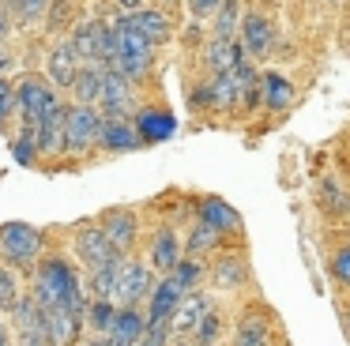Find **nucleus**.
<instances>
[{
	"mask_svg": "<svg viewBox=\"0 0 350 346\" xmlns=\"http://www.w3.org/2000/svg\"><path fill=\"white\" fill-rule=\"evenodd\" d=\"M34 305L38 308H64L76 320H83V312H87L83 286H79L76 267L64 256L38 260V271H34Z\"/></svg>",
	"mask_w": 350,
	"mask_h": 346,
	"instance_id": "nucleus-1",
	"label": "nucleus"
},
{
	"mask_svg": "<svg viewBox=\"0 0 350 346\" xmlns=\"http://www.w3.org/2000/svg\"><path fill=\"white\" fill-rule=\"evenodd\" d=\"M109 30H113V60H109L106 72H117L121 79H129V83H136V79H144V75H151L154 49L136 34V30H129L124 15H121V19H117Z\"/></svg>",
	"mask_w": 350,
	"mask_h": 346,
	"instance_id": "nucleus-2",
	"label": "nucleus"
},
{
	"mask_svg": "<svg viewBox=\"0 0 350 346\" xmlns=\"http://www.w3.org/2000/svg\"><path fill=\"white\" fill-rule=\"evenodd\" d=\"M42 245H46V237L34 226L27 222L0 226V260H4V267H34L42 256Z\"/></svg>",
	"mask_w": 350,
	"mask_h": 346,
	"instance_id": "nucleus-3",
	"label": "nucleus"
},
{
	"mask_svg": "<svg viewBox=\"0 0 350 346\" xmlns=\"http://www.w3.org/2000/svg\"><path fill=\"white\" fill-rule=\"evenodd\" d=\"M102 120L106 117L94 105H72V109H64V155H83V150L98 147Z\"/></svg>",
	"mask_w": 350,
	"mask_h": 346,
	"instance_id": "nucleus-4",
	"label": "nucleus"
},
{
	"mask_svg": "<svg viewBox=\"0 0 350 346\" xmlns=\"http://www.w3.org/2000/svg\"><path fill=\"white\" fill-rule=\"evenodd\" d=\"M151 286H154V275H151L147 263L124 260L121 271H117V278H113V290H109V305L113 308H136L139 301L151 293Z\"/></svg>",
	"mask_w": 350,
	"mask_h": 346,
	"instance_id": "nucleus-5",
	"label": "nucleus"
},
{
	"mask_svg": "<svg viewBox=\"0 0 350 346\" xmlns=\"http://www.w3.org/2000/svg\"><path fill=\"white\" fill-rule=\"evenodd\" d=\"M68 45L79 60H87V64L109 68V60H113V30H109L106 19H87L83 27L72 34Z\"/></svg>",
	"mask_w": 350,
	"mask_h": 346,
	"instance_id": "nucleus-6",
	"label": "nucleus"
},
{
	"mask_svg": "<svg viewBox=\"0 0 350 346\" xmlns=\"http://www.w3.org/2000/svg\"><path fill=\"white\" fill-rule=\"evenodd\" d=\"M57 102V90L49 87V79H42V75H27L23 83L16 87V109L23 113V128L27 132H34L38 128V120L46 117Z\"/></svg>",
	"mask_w": 350,
	"mask_h": 346,
	"instance_id": "nucleus-7",
	"label": "nucleus"
},
{
	"mask_svg": "<svg viewBox=\"0 0 350 346\" xmlns=\"http://www.w3.org/2000/svg\"><path fill=\"white\" fill-rule=\"evenodd\" d=\"M136 109V94L132 83L121 79L117 72H102V90H98V113L106 120H129V113Z\"/></svg>",
	"mask_w": 350,
	"mask_h": 346,
	"instance_id": "nucleus-8",
	"label": "nucleus"
},
{
	"mask_svg": "<svg viewBox=\"0 0 350 346\" xmlns=\"http://www.w3.org/2000/svg\"><path fill=\"white\" fill-rule=\"evenodd\" d=\"M132 132H136L139 147H154V143H166L177 132V117L170 109H139L132 120Z\"/></svg>",
	"mask_w": 350,
	"mask_h": 346,
	"instance_id": "nucleus-9",
	"label": "nucleus"
},
{
	"mask_svg": "<svg viewBox=\"0 0 350 346\" xmlns=\"http://www.w3.org/2000/svg\"><path fill=\"white\" fill-rule=\"evenodd\" d=\"M76 256L83 260L87 271H94V267H102L109 256H121V252H113L109 241H106V233H102V226L91 222V226H79L76 230Z\"/></svg>",
	"mask_w": 350,
	"mask_h": 346,
	"instance_id": "nucleus-10",
	"label": "nucleus"
},
{
	"mask_svg": "<svg viewBox=\"0 0 350 346\" xmlns=\"http://www.w3.org/2000/svg\"><path fill=\"white\" fill-rule=\"evenodd\" d=\"M16 335H19V346H49L46 338V323H42V308L34 305V297H19L16 308Z\"/></svg>",
	"mask_w": 350,
	"mask_h": 346,
	"instance_id": "nucleus-11",
	"label": "nucleus"
},
{
	"mask_svg": "<svg viewBox=\"0 0 350 346\" xmlns=\"http://www.w3.org/2000/svg\"><path fill=\"white\" fill-rule=\"evenodd\" d=\"M102 233H106L109 248L121 256L132 252V245H136V215H132L129 207H113L106 211V222H102Z\"/></svg>",
	"mask_w": 350,
	"mask_h": 346,
	"instance_id": "nucleus-12",
	"label": "nucleus"
},
{
	"mask_svg": "<svg viewBox=\"0 0 350 346\" xmlns=\"http://www.w3.org/2000/svg\"><path fill=\"white\" fill-rule=\"evenodd\" d=\"M196 215H200V226L215 230L219 237H222V233L241 230V215H237L226 200H219V196H204V200L196 203Z\"/></svg>",
	"mask_w": 350,
	"mask_h": 346,
	"instance_id": "nucleus-13",
	"label": "nucleus"
},
{
	"mask_svg": "<svg viewBox=\"0 0 350 346\" xmlns=\"http://www.w3.org/2000/svg\"><path fill=\"white\" fill-rule=\"evenodd\" d=\"M181 297H185V290L177 286V278L166 275L159 286H151V293H147V316H144V320L147 323H166Z\"/></svg>",
	"mask_w": 350,
	"mask_h": 346,
	"instance_id": "nucleus-14",
	"label": "nucleus"
},
{
	"mask_svg": "<svg viewBox=\"0 0 350 346\" xmlns=\"http://www.w3.org/2000/svg\"><path fill=\"white\" fill-rule=\"evenodd\" d=\"M124 23H129V30H136V34L144 38L151 49L170 38V15L159 12V8H139V12L124 15Z\"/></svg>",
	"mask_w": 350,
	"mask_h": 346,
	"instance_id": "nucleus-15",
	"label": "nucleus"
},
{
	"mask_svg": "<svg viewBox=\"0 0 350 346\" xmlns=\"http://www.w3.org/2000/svg\"><path fill=\"white\" fill-rule=\"evenodd\" d=\"M275 45V27L267 15L260 12H245L241 15V49L252 53V57H260V53H267Z\"/></svg>",
	"mask_w": 350,
	"mask_h": 346,
	"instance_id": "nucleus-16",
	"label": "nucleus"
},
{
	"mask_svg": "<svg viewBox=\"0 0 350 346\" xmlns=\"http://www.w3.org/2000/svg\"><path fill=\"white\" fill-rule=\"evenodd\" d=\"M207 312H211V305H207L204 293H185V297L177 301V308L170 312L166 328L174 331V335H192V328H196Z\"/></svg>",
	"mask_w": 350,
	"mask_h": 346,
	"instance_id": "nucleus-17",
	"label": "nucleus"
},
{
	"mask_svg": "<svg viewBox=\"0 0 350 346\" xmlns=\"http://www.w3.org/2000/svg\"><path fill=\"white\" fill-rule=\"evenodd\" d=\"M144 331H147L144 312H136V308H117L113 323H109V331H106V343L109 346H136Z\"/></svg>",
	"mask_w": 350,
	"mask_h": 346,
	"instance_id": "nucleus-18",
	"label": "nucleus"
},
{
	"mask_svg": "<svg viewBox=\"0 0 350 346\" xmlns=\"http://www.w3.org/2000/svg\"><path fill=\"white\" fill-rule=\"evenodd\" d=\"M34 143L38 155H61L64 150V105H53L34 128Z\"/></svg>",
	"mask_w": 350,
	"mask_h": 346,
	"instance_id": "nucleus-19",
	"label": "nucleus"
},
{
	"mask_svg": "<svg viewBox=\"0 0 350 346\" xmlns=\"http://www.w3.org/2000/svg\"><path fill=\"white\" fill-rule=\"evenodd\" d=\"M177 260H181V241H177V233L170 230V226L154 230V237H151V267L174 271Z\"/></svg>",
	"mask_w": 350,
	"mask_h": 346,
	"instance_id": "nucleus-20",
	"label": "nucleus"
},
{
	"mask_svg": "<svg viewBox=\"0 0 350 346\" xmlns=\"http://www.w3.org/2000/svg\"><path fill=\"white\" fill-rule=\"evenodd\" d=\"M76 72H79V57L72 53L68 42H61L49 53V87H72Z\"/></svg>",
	"mask_w": 350,
	"mask_h": 346,
	"instance_id": "nucleus-21",
	"label": "nucleus"
},
{
	"mask_svg": "<svg viewBox=\"0 0 350 346\" xmlns=\"http://www.w3.org/2000/svg\"><path fill=\"white\" fill-rule=\"evenodd\" d=\"M260 102L267 105V109H286L290 102H294V87H290V79L286 75H279V72H267L264 79H260Z\"/></svg>",
	"mask_w": 350,
	"mask_h": 346,
	"instance_id": "nucleus-22",
	"label": "nucleus"
},
{
	"mask_svg": "<svg viewBox=\"0 0 350 346\" xmlns=\"http://www.w3.org/2000/svg\"><path fill=\"white\" fill-rule=\"evenodd\" d=\"M102 64H79L76 79H72V94H76V105H94L102 90Z\"/></svg>",
	"mask_w": 350,
	"mask_h": 346,
	"instance_id": "nucleus-23",
	"label": "nucleus"
},
{
	"mask_svg": "<svg viewBox=\"0 0 350 346\" xmlns=\"http://www.w3.org/2000/svg\"><path fill=\"white\" fill-rule=\"evenodd\" d=\"M98 147H106V150H132V147H139L136 132H132V120H102Z\"/></svg>",
	"mask_w": 350,
	"mask_h": 346,
	"instance_id": "nucleus-24",
	"label": "nucleus"
},
{
	"mask_svg": "<svg viewBox=\"0 0 350 346\" xmlns=\"http://www.w3.org/2000/svg\"><path fill=\"white\" fill-rule=\"evenodd\" d=\"M241 23V0H222L215 8V42H234V30Z\"/></svg>",
	"mask_w": 350,
	"mask_h": 346,
	"instance_id": "nucleus-25",
	"label": "nucleus"
},
{
	"mask_svg": "<svg viewBox=\"0 0 350 346\" xmlns=\"http://www.w3.org/2000/svg\"><path fill=\"white\" fill-rule=\"evenodd\" d=\"M234 346H271V328H267L264 316H245L237 323Z\"/></svg>",
	"mask_w": 350,
	"mask_h": 346,
	"instance_id": "nucleus-26",
	"label": "nucleus"
},
{
	"mask_svg": "<svg viewBox=\"0 0 350 346\" xmlns=\"http://www.w3.org/2000/svg\"><path fill=\"white\" fill-rule=\"evenodd\" d=\"M245 278H249V267H245L241 256H219V263H215V282H219L222 290H234Z\"/></svg>",
	"mask_w": 350,
	"mask_h": 346,
	"instance_id": "nucleus-27",
	"label": "nucleus"
},
{
	"mask_svg": "<svg viewBox=\"0 0 350 346\" xmlns=\"http://www.w3.org/2000/svg\"><path fill=\"white\" fill-rule=\"evenodd\" d=\"M129 260V256H109L102 267H94L91 271V290H94V297L98 301H109V290H113V278H117V271H121V263Z\"/></svg>",
	"mask_w": 350,
	"mask_h": 346,
	"instance_id": "nucleus-28",
	"label": "nucleus"
},
{
	"mask_svg": "<svg viewBox=\"0 0 350 346\" xmlns=\"http://www.w3.org/2000/svg\"><path fill=\"white\" fill-rule=\"evenodd\" d=\"M320 203H324L327 215H350V192L339 188L335 181H324V185H320Z\"/></svg>",
	"mask_w": 350,
	"mask_h": 346,
	"instance_id": "nucleus-29",
	"label": "nucleus"
},
{
	"mask_svg": "<svg viewBox=\"0 0 350 346\" xmlns=\"http://www.w3.org/2000/svg\"><path fill=\"white\" fill-rule=\"evenodd\" d=\"M230 60H234V42H215L211 38V45H207V53H204V64L211 68L215 75H226Z\"/></svg>",
	"mask_w": 350,
	"mask_h": 346,
	"instance_id": "nucleus-30",
	"label": "nucleus"
},
{
	"mask_svg": "<svg viewBox=\"0 0 350 346\" xmlns=\"http://www.w3.org/2000/svg\"><path fill=\"white\" fill-rule=\"evenodd\" d=\"M215 245H222V237L215 230H207V226H196V230L189 233V241H185V252H189V260H196V256L211 252Z\"/></svg>",
	"mask_w": 350,
	"mask_h": 346,
	"instance_id": "nucleus-31",
	"label": "nucleus"
},
{
	"mask_svg": "<svg viewBox=\"0 0 350 346\" xmlns=\"http://www.w3.org/2000/svg\"><path fill=\"white\" fill-rule=\"evenodd\" d=\"M219 335H222V316L211 308V312L192 328V338H196V346H215V343H219Z\"/></svg>",
	"mask_w": 350,
	"mask_h": 346,
	"instance_id": "nucleus-32",
	"label": "nucleus"
},
{
	"mask_svg": "<svg viewBox=\"0 0 350 346\" xmlns=\"http://www.w3.org/2000/svg\"><path fill=\"white\" fill-rule=\"evenodd\" d=\"M113 312H117V308L109 305V301H98V297H94L91 305H87V312H83V316H87V323L94 328V335H106L109 323H113Z\"/></svg>",
	"mask_w": 350,
	"mask_h": 346,
	"instance_id": "nucleus-33",
	"label": "nucleus"
},
{
	"mask_svg": "<svg viewBox=\"0 0 350 346\" xmlns=\"http://www.w3.org/2000/svg\"><path fill=\"white\" fill-rule=\"evenodd\" d=\"M16 301H19V278H16V271H12V267L0 263V312H12Z\"/></svg>",
	"mask_w": 350,
	"mask_h": 346,
	"instance_id": "nucleus-34",
	"label": "nucleus"
},
{
	"mask_svg": "<svg viewBox=\"0 0 350 346\" xmlns=\"http://www.w3.org/2000/svg\"><path fill=\"white\" fill-rule=\"evenodd\" d=\"M4 4H8V12L23 23H34L38 15L49 12V0H4Z\"/></svg>",
	"mask_w": 350,
	"mask_h": 346,
	"instance_id": "nucleus-35",
	"label": "nucleus"
},
{
	"mask_svg": "<svg viewBox=\"0 0 350 346\" xmlns=\"http://www.w3.org/2000/svg\"><path fill=\"white\" fill-rule=\"evenodd\" d=\"M170 275L177 278V286H181L185 293L192 290V286L200 282V275H204V271H200V260H189V256H185V260H177V267L170 271Z\"/></svg>",
	"mask_w": 350,
	"mask_h": 346,
	"instance_id": "nucleus-36",
	"label": "nucleus"
},
{
	"mask_svg": "<svg viewBox=\"0 0 350 346\" xmlns=\"http://www.w3.org/2000/svg\"><path fill=\"white\" fill-rule=\"evenodd\" d=\"M12 155H16L19 165H34V155H38L34 132H27V128H23V135H16V139H12Z\"/></svg>",
	"mask_w": 350,
	"mask_h": 346,
	"instance_id": "nucleus-37",
	"label": "nucleus"
},
{
	"mask_svg": "<svg viewBox=\"0 0 350 346\" xmlns=\"http://www.w3.org/2000/svg\"><path fill=\"white\" fill-rule=\"evenodd\" d=\"M72 15H76V0H49V30L53 34H61Z\"/></svg>",
	"mask_w": 350,
	"mask_h": 346,
	"instance_id": "nucleus-38",
	"label": "nucleus"
},
{
	"mask_svg": "<svg viewBox=\"0 0 350 346\" xmlns=\"http://www.w3.org/2000/svg\"><path fill=\"white\" fill-rule=\"evenodd\" d=\"M327 271H332V278H335L339 286H350V245H347V248H339V252L332 256Z\"/></svg>",
	"mask_w": 350,
	"mask_h": 346,
	"instance_id": "nucleus-39",
	"label": "nucleus"
},
{
	"mask_svg": "<svg viewBox=\"0 0 350 346\" xmlns=\"http://www.w3.org/2000/svg\"><path fill=\"white\" fill-rule=\"evenodd\" d=\"M166 338H170V328H166V323H147V331L139 335L136 346H166Z\"/></svg>",
	"mask_w": 350,
	"mask_h": 346,
	"instance_id": "nucleus-40",
	"label": "nucleus"
},
{
	"mask_svg": "<svg viewBox=\"0 0 350 346\" xmlns=\"http://www.w3.org/2000/svg\"><path fill=\"white\" fill-rule=\"evenodd\" d=\"M12 109H16V87H8L4 94H0V128H4V120L12 117Z\"/></svg>",
	"mask_w": 350,
	"mask_h": 346,
	"instance_id": "nucleus-41",
	"label": "nucleus"
},
{
	"mask_svg": "<svg viewBox=\"0 0 350 346\" xmlns=\"http://www.w3.org/2000/svg\"><path fill=\"white\" fill-rule=\"evenodd\" d=\"M192 105H200V109H215L211 83H207V87H196V90H192Z\"/></svg>",
	"mask_w": 350,
	"mask_h": 346,
	"instance_id": "nucleus-42",
	"label": "nucleus"
},
{
	"mask_svg": "<svg viewBox=\"0 0 350 346\" xmlns=\"http://www.w3.org/2000/svg\"><path fill=\"white\" fill-rule=\"evenodd\" d=\"M222 0H189V8H192V15L196 19H204V15H215V8H219Z\"/></svg>",
	"mask_w": 350,
	"mask_h": 346,
	"instance_id": "nucleus-43",
	"label": "nucleus"
},
{
	"mask_svg": "<svg viewBox=\"0 0 350 346\" xmlns=\"http://www.w3.org/2000/svg\"><path fill=\"white\" fill-rule=\"evenodd\" d=\"M139 4H144V0H117V8H121L124 15H132V12H139Z\"/></svg>",
	"mask_w": 350,
	"mask_h": 346,
	"instance_id": "nucleus-44",
	"label": "nucleus"
},
{
	"mask_svg": "<svg viewBox=\"0 0 350 346\" xmlns=\"http://www.w3.org/2000/svg\"><path fill=\"white\" fill-rule=\"evenodd\" d=\"M0 346H8V331H4V320H0Z\"/></svg>",
	"mask_w": 350,
	"mask_h": 346,
	"instance_id": "nucleus-45",
	"label": "nucleus"
},
{
	"mask_svg": "<svg viewBox=\"0 0 350 346\" xmlns=\"http://www.w3.org/2000/svg\"><path fill=\"white\" fill-rule=\"evenodd\" d=\"M4 30H8V15L0 12V38H4Z\"/></svg>",
	"mask_w": 350,
	"mask_h": 346,
	"instance_id": "nucleus-46",
	"label": "nucleus"
},
{
	"mask_svg": "<svg viewBox=\"0 0 350 346\" xmlns=\"http://www.w3.org/2000/svg\"><path fill=\"white\" fill-rule=\"evenodd\" d=\"M91 346H109V343H106V335H94V338H91Z\"/></svg>",
	"mask_w": 350,
	"mask_h": 346,
	"instance_id": "nucleus-47",
	"label": "nucleus"
},
{
	"mask_svg": "<svg viewBox=\"0 0 350 346\" xmlns=\"http://www.w3.org/2000/svg\"><path fill=\"white\" fill-rule=\"evenodd\" d=\"M8 87H12V83L4 79V75H0V94H4V90H8Z\"/></svg>",
	"mask_w": 350,
	"mask_h": 346,
	"instance_id": "nucleus-48",
	"label": "nucleus"
},
{
	"mask_svg": "<svg viewBox=\"0 0 350 346\" xmlns=\"http://www.w3.org/2000/svg\"><path fill=\"white\" fill-rule=\"evenodd\" d=\"M4 64H8V53H4V49H0V68H4Z\"/></svg>",
	"mask_w": 350,
	"mask_h": 346,
	"instance_id": "nucleus-49",
	"label": "nucleus"
},
{
	"mask_svg": "<svg viewBox=\"0 0 350 346\" xmlns=\"http://www.w3.org/2000/svg\"><path fill=\"white\" fill-rule=\"evenodd\" d=\"M347 328H350V305H347Z\"/></svg>",
	"mask_w": 350,
	"mask_h": 346,
	"instance_id": "nucleus-50",
	"label": "nucleus"
}]
</instances>
